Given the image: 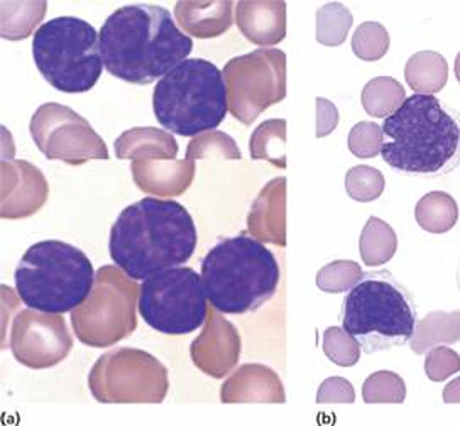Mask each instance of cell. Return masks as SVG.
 <instances>
[{
    "instance_id": "obj_1",
    "label": "cell",
    "mask_w": 460,
    "mask_h": 426,
    "mask_svg": "<svg viewBox=\"0 0 460 426\" xmlns=\"http://www.w3.org/2000/svg\"><path fill=\"white\" fill-rule=\"evenodd\" d=\"M101 53L107 71L132 85H149L187 59L193 41L168 9L136 4L117 9L102 26Z\"/></svg>"
},
{
    "instance_id": "obj_2",
    "label": "cell",
    "mask_w": 460,
    "mask_h": 426,
    "mask_svg": "<svg viewBox=\"0 0 460 426\" xmlns=\"http://www.w3.org/2000/svg\"><path fill=\"white\" fill-rule=\"evenodd\" d=\"M195 249V222L174 200H139L122 210L111 228V257L134 281L185 264Z\"/></svg>"
},
{
    "instance_id": "obj_3",
    "label": "cell",
    "mask_w": 460,
    "mask_h": 426,
    "mask_svg": "<svg viewBox=\"0 0 460 426\" xmlns=\"http://www.w3.org/2000/svg\"><path fill=\"white\" fill-rule=\"evenodd\" d=\"M383 159L393 170L440 176L460 161V114L433 95L415 93L383 124Z\"/></svg>"
},
{
    "instance_id": "obj_4",
    "label": "cell",
    "mask_w": 460,
    "mask_h": 426,
    "mask_svg": "<svg viewBox=\"0 0 460 426\" xmlns=\"http://www.w3.org/2000/svg\"><path fill=\"white\" fill-rule=\"evenodd\" d=\"M279 276L273 253L247 234L222 239L201 261L208 301L226 315L259 310L276 295Z\"/></svg>"
},
{
    "instance_id": "obj_5",
    "label": "cell",
    "mask_w": 460,
    "mask_h": 426,
    "mask_svg": "<svg viewBox=\"0 0 460 426\" xmlns=\"http://www.w3.org/2000/svg\"><path fill=\"white\" fill-rule=\"evenodd\" d=\"M95 276L82 249L61 241L38 242L17 264L15 291L31 310L63 315L85 303Z\"/></svg>"
},
{
    "instance_id": "obj_6",
    "label": "cell",
    "mask_w": 460,
    "mask_h": 426,
    "mask_svg": "<svg viewBox=\"0 0 460 426\" xmlns=\"http://www.w3.org/2000/svg\"><path fill=\"white\" fill-rule=\"evenodd\" d=\"M342 328L366 354L402 347L417 328L415 301L389 271L367 272L345 297Z\"/></svg>"
},
{
    "instance_id": "obj_7",
    "label": "cell",
    "mask_w": 460,
    "mask_h": 426,
    "mask_svg": "<svg viewBox=\"0 0 460 426\" xmlns=\"http://www.w3.org/2000/svg\"><path fill=\"white\" fill-rule=\"evenodd\" d=\"M153 109L159 124L172 134L197 138L214 130L229 111L224 73L201 58L181 61L156 84Z\"/></svg>"
},
{
    "instance_id": "obj_8",
    "label": "cell",
    "mask_w": 460,
    "mask_h": 426,
    "mask_svg": "<svg viewBox=\"0 0 460 426\" xmlns=\"http://www.w3.org/2000/svg\"><path fill=\"white\" fill-rule=\"evenodd\" d=\"M32 57L44 80L63 93L92 90L105 67L99 32L72 15L55 17L38 28Z\"/></svg>"
},
{
    "instance_id": "obj_9",
    "label": "cell",
    "mask_w": 460,
    "mask_h": 426,
    "mask_svg": "<svg viewBox=\"0 0 460 426\" xmlns=\"http://www.w3.org/2000/svg\"><path fill=\"white\" fill-rule=\"evenodd\" d=\"M139 286L117 266H102L90 297L72 312L76 339L105 349L128 339L137 328Z\"/></svg>"
},
{
    "instance_id": "obj_10",
    "label": "cell",
    "mask_w": 460,
    "mask_h": 426,
    "mask_svg": "<svg viewBox=\"0 0 460 426\" xmlns=\"http://www.w3.org/2000/svg\"><path fill=\"white\" fill-rule=\"evenodd\" d=\"M144 322L164 335H187L207 322L208 297L201 276L191 268H172L139 286Z\"/></svg>"
},
{
    "instance_id": "obj_11",
    "label": "cell",
    "mask_w": 460,
    "mask_h": 426,
    "mask_svg": "<svg viewBox=\"0 0 460 426\" xmlns=\"http://www.w3.org/2000/svg\"><path fill=\"white\" fill-rule=\"evenodd\" d=\"M92 396L103 404H158L168 389V369L155 355L122 347L102 355L88 376Z\"/></svg>"
},
{
    "instance_id": "obj_12",
    "label": "cell",
    "mask_w": 460,
    "mask_h": 426,
    "mask_svg": "<svg viewBox=\"0 0 460 426\" xmlns=\"http://www.w3.org/2000/svg\"><path fill=\"white\" fill-rule=\"evenodd\" d=\"M230 114L244 126L287 97V55L262 48L232 58L224 67Z\"/></svg>"
},
{
    "instance_id": "obj_13",
    "label": "cell",
    "mask_w": 460,
    "mask_h": 426,
    "mask_svg": "<svg viewBox=\"0 0 460 426\" xmlns=\"http://www.w3.org/2000/svg\"><path fill=\"white\" fill-rule=\"evenodd\" d=\"M29 132L36 147L51 161L80 166L92 159H109L107 146L95 129L61 103L41 105L29 122Z\"/></svg>"
},
{
    "instance_id": "obj_14",
    "label": "cell",
    "mask_w": 460,
    "mask_h": 426,
    "mask_svg": "<svg viewBox=\"0 0 460 426\" xmlns=\"http://www.w3.org/2000/svg\"><path fill=\"white\" fill-rule=\"evenodd\" d=\"M73 349L72 333L61 315L22 310L11 328V351L15 360L29 369L55 368Z\"/></svg>"
},
{
    "instance_id": "obj_15",
    "label": "cell",
    "mask_w": 460,
    "mask_h": 426,
    "mask_svg": "<svg viewBox=\"0 0 460 426\" xmlns=\"http://www.w3.org/2000/svg\"><path fill=\"white\" fill-rule=\"evenodd\" d=\"M0 217L19 220L43 209L49 186L43 173L22 159H2L0 164Z\"/></svg>"
},
{
    "instance_id": "obj_16",
    "label": "cell",
    "mask_w": 460,
    "mask_h": 426,
    "mask_svg": "<svg viewBox=\"0 0 460 426\" xmlns=\"http://www.w3.org/2000/svg\"><path fill=\"white\" fill-rule=\"evenodd\" d=\"M190 355L203 374L222 379L239 362L241 335L237 328L214 308V312H208L203 332L191 343Z\"/></svg>"
},
{
    "instance_id": "obj_17",
    "label": "cell",
    "mask_w": 460,
    "mask_h": 426,
    "mask_svg": "<svg viewBox=\"0 0 460 426\" xmlns=\"http://www.w3.org/2000/svg\"><path fill=\"white\" fill-rule=\"evenodd\" d=\"M247 234L259 242L287 245V180L274 178L261 190L247 215Z\"/></svg>"
},
{
    "instance_id": "obj_18",
    "label": "cell",
    "mask_w": 460,
    "mask_h": 426,
    "mask_svg": "<svg viewBox=\"0 0 460 426\" xmlns=\"http://www.w3.org/2000/svg\"><path fill=\"white\" fill-rule=\"evenodd\" d=\"M136 186L153 197H180L195 178V161L188 159H143L132 161Z\"/></svg>"
},
{
    "instance_id": "obj_19",
    "label": "cell",
    "mask_w": 460,
    "mask_h": 426,
    "mask_svg": "<svg viewBox=\"0 0 460 426\" xmlns=\"http://www.w3.org/2000/svg\"><path fill=\"white\" fill-rule=\"evenodd\" d=\"M224 404L235 403H287L285 386L271 368L245 364L235 370L220 389Z\"/></svg>"
},
{
    "instance_id": "obj_20",
    "label": "cell",
    "mask_w": 460,
    "mask_h": 426,
    "mask_svg": "<svg viewBox=\"0 0 460 426\" xmlns=\"http://www.w3.org/2000/svg\"><path fill=\"white\" fill-rule=\"evenodd\" d=\"M235 22L247 41L271 48L287 38V4L243 0L235 4Z\"/></svg>"
},
{
    "instance_id": "obj_21",
    "label": "cell",
    "mask_w": 460,
    "mask_h": 426,
    "mask_svg": "<svg viewBox=\"0 0 460 426\" xmlns=\"http://www.w3.org/2000/svg\"><path fill=\"white\" fill-rule=\"evenodd\" d=\"M174 15L187 34L199 40H212L229 31L234 22L232 0H183L174 5Z\"/></svg>"
},
{
    "instance_id": "obj_22",
    "label": "cell",
    "mask_w": 460,
    "mask_h": 426,
    "mask_svg": "<svg viewBox=\"0 0 460 426\" xmlns=\"http://www.w3.org/2000/svg\"><path fill=\"white\" fill-rule=\"evenodd\" d=\"M115 156L119 159H174L178 142L170 132L156 128H134L117 138Z\"/></svg>"
},
{
    "instance_id": "obj_23",
    "label": "cell",
    "mask_w": 460,
    "mask_h": 426,
    "mask_svg": "<svg viewBox=\"0 0 460 426\" xmlns=\"http://www.w3.org/2000/svg\"><path fill=\"white\" fill-rule=\"evenodd\" d=\"M406 84L420 95H435L448 82L446 58L435 51H420L404 67Z\"/></svg>"
},
{
    "instance_id": "obj_24",
    "label": "cell",
    "mask_w": 460,
    "mask_h": 426,
    "mask_svg": "<svg viewBox=\"0 0 460 426\" xmlns=\"http://www.w3.org/2000/svg\"><path fill=\"white\" fill-rule=\"evenodd\" d=\"M460 341V312H431L417 322L410 347L415 354H425L435 345Z\"/></svg>"
},
{
    "instance_id": "obj_25",
    "label": "cell",
    "mask_w": 460,
    "mask_h": 426,
    "mask_svg": "<svg viewBox=\"0 0 460 426\" xmlns=\"http://www.w3.org/2000/svg\"><path fill=\"white\" fill-rule=\"evenodd\" d=\"M46 2H0V36L21 41L32 34L46 15ZM38 31V29H36Z\"/></svg>"
},
{
    "instance_id": "obj_26",
    "label": "cell",
    "mask_w": 460,
    "mask_h": 426,
    "mask_svg": "<svg viewBox=\"0 0 460 426\" xmlns=\"http://www.w3.org/2000/svg\"><path fill=\"white\" fill-rule=\"evenodd\" d=\"M359 249L366 266H383L396 254V232L385 220L369 217L360 234Z\"/></svg>"
},
{
    "instance_id": "obj_27",
    "label": "cell",
    "mask_w": 460,
    "mask_h": 426,
    "mask_svg": "<svg viewBox=\"0 0 460 426\" xmlns=\"http://www.w3.org/2000/svg\"><path fill=\"white\" fill-rule=\"evenodd\" d=\"M418 226L430 234H446L456 227L459 209L446 191H431L420 199L415 209Z\"/></svg>"
},
{
    "instance_id": "obj_28",
    "label": "cell",
    "mask_w": 460,
    "mask_h": 426,
    "mask_svg": "<svg viewBox=\"0 0 460 426\" xmlns=\"http://www.w3.org/2000/svg\"><path fill=\"white\" fill-rule=\"evenodd\" d=\"M285 144H287V120L283 119H271L262 122L252 132L249 149L251 157L254 161H268L276 168L285 170L287 168V155H285Z\"/></svg>"
},
{
    "instance_id": "obj_29",
    "label": "cell",
    "mask_w": 460,
    "mask_h": 426,
    "mask_svg": "<svg viewBox=\"0 0 460 426\" xmlns=\"http://www.w3.org/2000/svg\"><path fill=\"white\" fill-rule=\"evenodd\" d=\"M406 100V92L402 84L391 76H377L367 82L360 102L367 114L376 119H388L394 114Z\"/></svg>"
},
{
    "instance_id": "obj_30",
    "label": "cell",
    "mask_w": 460,
    "mask_h": 426,
    "mask_svg": "<svg viewBox=\"0 0 460 426\" xmlns=\"http://www.w3.org/2000/svg\"><path fill=\"white\" fill-rule=\"evenodd\" d=\"M354 17L344 4L331 2L316 11V41L323 46H341L347 40Z\"/></svg>"
},
{
    "instance_id": "obj_31",
    "label": "cell",
    "mask_w": 460,
    "mask_h": 426,
    "mask_svg": "<svg viewBox=\"0 0 460 426\" xmlns=\"http://www.w3.org/2000/svg\"><path fill=\"white\" fill-rule=\"evenodd\" d=\"M212 157L239 161L243 155L237 142L220 130L203 132L200 136L193 138L188 144L187 157H185L188 161L212 159Z\"/></svg>"
},
{
    "instance_id": "obj_32",
    "label": "cell",
    "mask_w": 460,
    "mask_h": 426,
    "mask_svg": "<svg viewBox=\"0 0 460 426\" xmlns=\"http://www.w3.org/2000/svg\"><path fill=\"white\" fill-rule=\"evenodd\" d=\"M362 398L367 404L394 403L402 404L406 399V384L396 372L379 370L371 374L362 386Z\"/></svg>"
},
{
    "instance_id": "obj_33",
    "label": "cell",
    "mask_w": 460,
    "mask_h": 426,
    "mask_svg": "<svg viewBox=\"0 0 460 426\" xmlns=\"http://www.w3.org/2000/svg\"><path fill=\"white\" fill-rule=\"evenodd\" d=\"M385 174L373 166H354L345 174L347 195L360 203L379 199L385 191Z\"/></svg>"
},
{
    "instance_id": "obj_34",
    "label": "cell",
    "mask_w": 460,
    "mask_h": 426,
    "mask_svg": "<svg viewBox=\"0 0 460 426\" xmlns=\"http://www.w3.org/2000/svg\"><path fill=\"white\" fill-rule=\"evenodd\" d=\"M364 272L354 261H333L316 274V286L325 293L350 291L362 280Z\"/></svg>"
},
{
    "instance_id": "obj_35",
    "label": "cell",
    "mask_w": 460,
    "mask_h": 426,
    "mask_svg": "<svg viewBox=\"0 0 460 426\" xmlns=\"http://www.w3.org/2000/svg\"><path fill=\"white\" fill-rule=\"evenodd\" d=\"M389 34L379 22H362L352 36V51L364 61H377L388 53Z\"/></svg>"
},
{
    "instance_id": "obj_36",
    "label": "cell",
    "mask_w": 460,
    "mask_h": 426,
    "mask_svg": "<svg viewBox=\"0 0 460 426\" xmlns=\"http://www.w3.org/2000/svg\"><path fill=\"white\" fill-rule=\"evenodd\" d=\"M323 352L333 364L352 368L359 362L360 345L344 328L331 327L323 332Z\"/></svg>"
},
{
    "instance_id": "obj_37",
    "label": "cell",
    "mask_w": 460,
    "mask_h": 426,
    "mask_svg": "<svg viewBox=\"0 0 460 426\" xmlns=\"http://www.w3.org/2000/svg\"><path fill=\"white\" fill-rule=\"evenodd\" d=\"M383 128L374 122H359L349 132V149L360 159H371L381 153Z\"/></svg>"
},
{
    "instance_id": "obj_38",
    "label": "cell",
    "mask_w": 460,
    "mask_h": 426,
    "mask_svg": "<svg viewBox=\"0 0 460 426\" xmlns=\"http://www.w3.org/2000/svg\"><path fill=\"white\" fill-rule=\"evenodd\" d=\"M425 372L433 383H442L460 372V355L446 345L433 347L425 359Z\"/></svg>"
},
{
    "instance_id": "obj_39",
    "label": "cell",
    "mask_w": 460,
    "mask_h": 426,
    "mask_svg": "<svg viewBox=\"0 0 460 426\" xmlns=\"http://www.w3.org/2000/svg\"><path fill=\"white\" fill-rule=\"evenodd\" d=\"M356 401V391L352 384L349 383L344 377H329L325 379L318 393H316V403L325 404V403H354Z\"/></svg>"
},
{
    "instance_id": "obj_40",
    "label": "cell",
    "mask_w": 460,
    "mask_h": 426,
    "mask_svg": "<svg viewBox=\"0 0 460 426\" xmlns=\"http://www.w3.org/2000/svg\"><path fill=\"white\" fill-rule=\"evenodd\" d=\"M339 109L331 100L316 99V138H327L339 126Z\"/></svg>"
},
{
    "instance_id": "obj_41",
    "label": "cell",
    "mask_w": 460,
    "mask_h": 426,
    "mask_svg": "<svg viewBox=\"0 0 460 426\" xmlns=\"http://www.w3.org/2000/svg\"><path fill=\"white\" fill-rule=\"evenodd\" d=\"M444 401L448 404L460 403V377L447 384L446 389H444Z\"/></svg>"
},
{
    "instance_id": "obj_42",
    "label": "cell",
    "mask_w": 460,
    "mask_h": 426,
    "mask_svg": "<svg viewBox=\"0 0 460 426\" xmlns=\"http://www.w3.org/2000/svg\"><path fill=\"white\" fill-rule=\"evenodd\" d=\"M456 76H457V80H459L460 84V53L456 58Z\"/></svg>"
}]
</instances>
